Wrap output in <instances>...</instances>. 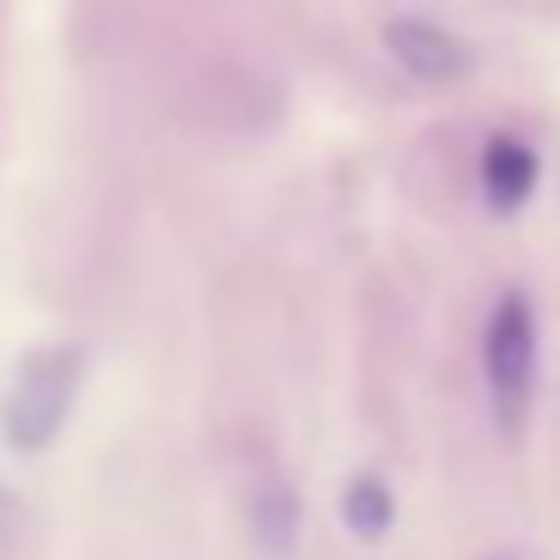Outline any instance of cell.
I'll return each instance as SVG.
<instances>
[{
  "label": "cell",
  "mask_w": 560,
  "mask_h": 560,
  "mask_svg": "<svg viewBox=\"0 0 560 560\" xmlns=\"http://www.w3.org/2000/svg\"><path fill=\"white\" fill-rule=\"evenodd\" d=\"M254 530L271 555H283V548L295 542V494L290 488H266V494L254 500Z\"/></svg>",
  "instance_id": "cell-6"
},
{
  "label": "cell",
  "mask_w": 560,
  "mask_h": 560,
  "mask_svg": "<svg viewBox=\"0 0 560 560\" xmlns=\"http://www.w3.org/2000/svg\"><path fill=\"white\" fill-rule=\"evenodd\" d=\"M482 380L494 398V422L506 440L524 434L530 416V392H536V314L524 295H500L494 319L482 331Z\"/></svg>",
  "instance_id": "cell-1"
},
{
  "label": "cell",
  "mask_w": 560,
  "mask_h": 560,
  "mask_svg": "<svg viewBox=\"0 0 560 560\" xmlns=\"http://www.w3.org/2000/svg\"><path fill=\"white\" fill-rule=\"evenodd\" d=\"M79 368H85V355L67 350V343H55V350H37L25 368H19L13 380V398H7V440L25 452H43L55 440V428L67 422V410H73V392H79Z\"/></svg>",
  "instance_id": "cell-2"
},
{
  "label": "cell",
  "mask_w": 560,
  "mask_h": 560,
  "mask_svg": "<svg viewBox=\"0 0 560 560\" xmlns=\"http://www.w3.org/2000/svg\"><path fill=\"white\" fill-rule=\"evenodd\" d=\"M536 187V151L512 133H494L482 145V194L494 211H518Z\"/></svg>",
  "instance_id": "cell-4"
},
{
  "label": "cell",
  "mask_w": 560,
  "mask_h": 560,
  "mask_svg": "<svg viewBox=\"0 0 560 560\" xmlns=\"http://www.w3.org/2000/svg\"><path fill=\"white\" fill-rule=\"evenodd\" d=\"M386 49L422 85H452V79L470 73V49L452 37L446 25H428V19H392L386 25Z\"/></svg>",
  "instance_id": "cell-3"
},
{
  "label": "cell",
  "mask_w": 560,
  "mask_h": 560,
  "mask_svg": "<svg viewBox=\"0 0 560 560\" xmlns=\"http://www.w3.org/2000/svg\"><path fill=\"white\" fill-rule=\"evenodd\" d=\"M343 524H350L355 536H386L392 524V488L380 482V476H355L350 488H343Z\"/></svg>",
  "instance_id": "cell-5"
}]
</instances>
